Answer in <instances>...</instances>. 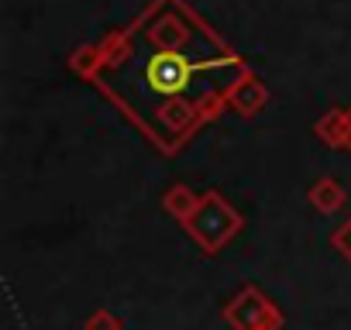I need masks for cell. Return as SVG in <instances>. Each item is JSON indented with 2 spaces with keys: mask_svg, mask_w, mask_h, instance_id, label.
Segmentation results:
<instances>
[{
  "mask_svg": "<svg viewBox=\"0 0 351 330\" xmlns=\"http://www.w3.org/2000/svg\"><path fill=\"white\" fill-rule=\"evenodd\" d=\"M190 59H183L180 52H155L148 62H145V79L152 90L158 93H176L190 83Z\"/></svg>",
  "mask_w": 351,
  "mask_h": 330,
  "instance_id": "1",
  "label": "cell"
}]
</instances>
